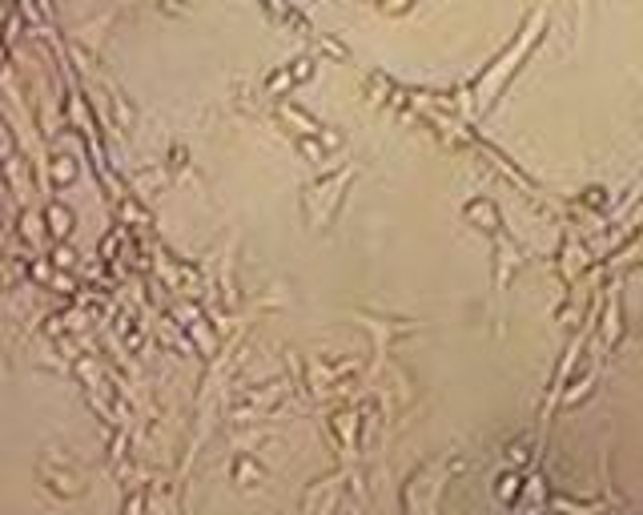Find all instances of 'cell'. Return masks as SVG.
I'll list each match as a JSON object with an SVG mask.
<instances>
[{
	"mask_svg": "<svg viewBox=\"0 0 643 515\" xmlns=\"http://www.w3.org/2000/svg\"><path fill=\"white\" fill-rule=\"evenodd\" d=\"M45 222H48V234H52V238H64V234L73 230V209H64L61 202H52V206L45 209Z\"/></svg>",
	"mask_w": 643,
	"mask_h": 515,
	"instance_id": "obj_1",
	"label": "cell"
},
{
	"mask_svg": "<svg viewBox=\"0 0 643 515\" xmlns=\"http://www.w3.org/2000/svg\"><path fill=\"white\" fill-rule=\"evenodd\" d=\"M73 177H77V165H73V157H57V161H52V181H57V185H68Z\"/></svg>",
	"mask_w": 643,
	"mask_h": 515,
	"instance_id": "obj_2",
	"label": "cell"
},
{
	"mask_svg": "<svg viewBox=\"0 0 643 515\" xmlns=\"http://www.w3.org/2000/svg\"><path fill=\"white\" fill-rule=\"evenodd\" d=\"M470 218H482V222H491V225H495V209H491V206H482V202H470Z\"/></svg>",
	"mask_w": 643,
	"mask_h": 515,
	"instance_id": "obj_3",
	"label": "cell"
},
{
	"mask_svg": "<svg viewBox=\"0 0 643 515\" xmlns=\"http://www.w3.org/2000/svg\"><path fill=\"white\" fill-rule=\"evenodd\" d=\"M73 250H68V246H57V250H52V262H57V266H73Z\"/></svg>",
	"mask_w": 643,
	"mask_h": 515,
	"instance_id": "obj_4",
	"label": "cell"
},
{
	"mask_svg": "<svg viewBox=\"0 0 643 515\" xmlns=\"http://www.w3.org/2000/svg\"><path fill=\"white\" fill-rule=\"evenodd\" d=\"M32 278H36V282H52V270H48V262H32Z\"/></svg>",
	"mask_w": 643,
	"mask_h": 515,
	"instance_id": "obj_5",
	"label": "cell"
},
{
	"mask_svg": "<svg viewBox=\"0 0 643 515\" xmlns=\"http://www.w3.org/2000/svg\"><path fill=\"white\" fill-rule=\"evenodd\" d=\"M514 491H519V475H507V479H503V487H498V495H503V499H511Z\"/></svg>",
	"mask_w": 643,
	"mask_h": 515,
	"instance_id": "obj_6",
	"label": "cell"
},
{
	"mask_svg": "<svg viewBox=\"0 0 643 515\" xmlns=\"http://www.w3.org/2000/svg\"><path fill=\"white\" fill-rule=\"evenodd\" d=\"M36 218H32V213H24V218H20V230H24V238H32V234H36Z\"/></svg>",
	"mask_w": 643,
	"mask_h": 515,
	"instance_id": "obj_7",
	"label": "cell"
},
{
	"mask_svg": "<svg viewBox=\"0 0 643 515\" xmlns=\"http://www.w3.org/2000/svg\"><path fill=\"white\" fill-rule=\"evenodd\" d=\"M0 61H4V45H0Z\"/></svg>",
	"mask_w": 643,
	"mask_h": 515,
	"instance_id": "obj_8",
	"label": "cell"
}]
</instances>
